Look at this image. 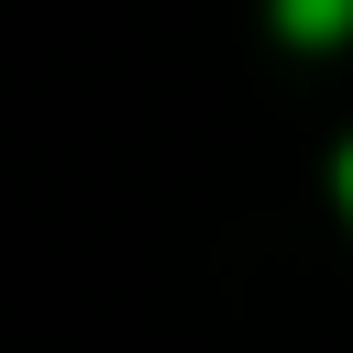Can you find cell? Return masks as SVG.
<instances>
[{"label":"cell","mask_w":353,"mask_h":353,"mask_svg":"<svg viewBox=\"0 0 353 353\" xmlns=\"http://www.w3.org/2000/svg\"><path fill=\"white\" fill-rule=\"evenodd\" d=\"M353 22V0H287V33H309V44H331Z\"/></svg>","instance_id":"1"},{"label":"cell","mask_w":353,"mask_h":353,"mask_svg":"<svg viewBox=\"0 0 353 353\" xmlns=\"http://www.w3.org/2000/svg\"><path fill=\"white\" fill-rule=\"evenodd\" d=\"M342 199H353V154H342Z\"/></svg>","instance_id":"2"}]
</instances>
